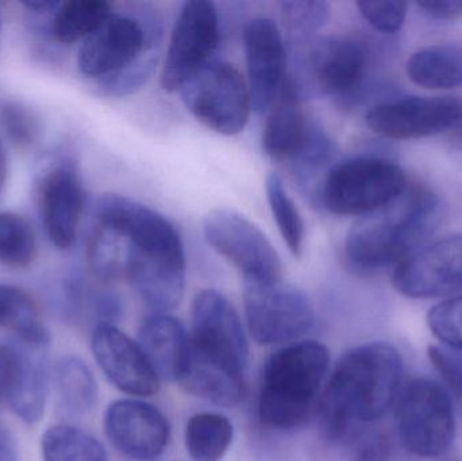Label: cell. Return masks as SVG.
<instances>
[{
	"mask_svg": "<svg viewBox=\"0 0 462 461\" xmlns=\"http://www.w3.org/2000/svg\"><path fill=\"white\" fill-rule=\"evenodd\" d=\"M0 122L8 138L19 146L32 145L40 134V121L29 108L19 103H7L0 110Z\"/></svg>",
	"mask_w": 462,
	"mask_h": 461,
	"instance_id": "cell-37",
	"label": "cell"
},
{
	"mask_svg": "<svg viewBox=\"0 0 462 461\" xmlns=\"http://www.w3.org/2000/svg\"><path fill=\"white\" fill-rule=\"evenodd\" d=\"M178 382L189 394L222 408L239 405L246 394L245 370L199 351L191 343Z\"/></svg>",
	"mask_w": 462,
	"mask_h": 461,
	"instance_id": "cell-20",
	"label": "cell"
},
{
	"mask_svg": "<svg viewBox=\"0 0 462 461\" xmlns=\"http://www.w3.org/2000/svg\"><path fill=\"white\" fill-rule=\"evenodd\" d=\"M219 43V19L214 3H184L171 35L162 70L165 91H180L187 80L210 62Z\"/></svg>",
	"mask_w": 462,
	"mask_h": 461,
	"instance_id": "cell-10",
	"label": "cell"
},
{
	"mask_svg": "<svg viewBox=\"0 0 462 461\" xmlns=\"http://www.w3.org/2000/svg\"><path fill=\"white\" fill-rule=\"evenodd\" d=\"M91 349L106 378L125 394L151 397L162 379L146 359L137 341L114 324H97L92 330Z\"/></svg>",
	"mask_w": 462,
	"mask_h": 461,
	"instance_id": "cell-16",
	"label": "cell"
},
{
	"mask_svg": "<svg viewBox=\"0 0 462 461\" xmlns=\"http://www.w3.org/2000/svg\"><path fill=\"white\" fill-rule=\"evenodd\" d=\"M357 7L372 27L385 34L399 32L406 21L407 3L402 0H364Z\"/></svg>",
	"mask_w": 462,
	"mask_h": 461,
	"instance_id": "cell-36",
	"label": "cell"
},
{
	"mask_svg": "<svg viewBox=\"0 0 462 461\" xmlns=\"http://www.w3.org/2000/svg\"><path fill=\"white\" fill-rule=\"evenodd\" d=\"M14 346L19 354V373L8 403L19 420L34 425L42 420L48 402L51 383L48 346H32L21 341Z\"/></svg>",
	"mask_w": 462,
	"mask_h": 461,
	"instance_id": "cell-23",
	"label": "cell"
},
{
	"mask_svg": "<svg viewBox=\"0 0 462 461\" xmlns=\"http://www.w3.org/2000/svg\"><path fill=\"white\" fill-rule=\"evenodd\" d=\"M110 3L103 0H72L61 3L56 10L51 32L59 42L70 45L86 40L110 16Z\"/></svg>",
	"mask_w": 462,
	"mask_h": 461,
	"instance_id": "cell-29",
	"label": "cell"
},
{
	"mask_svg": "<svg viewBox=\"0 0 462 461\" xmlns=\"http://www.w3.org/2000/svg\"><path fill=\"white\" fill-rule=\"evenodd\" d=\"M396 291L411 300L447 297L462 290V235L420 249L396 267Z\"/></svg>",
	"mask_w": 462,
	"mask_h": 461,
	"instance_id": "cell-13",
	"label": "cell"
},
{
	"mask_svg": "<svg viewBox=\"0 0 462 461\" xmlns=\"http://www.w3.org/2000/svg\"><path fill=\"white\" fill-rule=\"evenodd\" d=\"M418 7L434 21H455L462 16V0H426L418 2Z\"/></svg>",
	"mask_w": 462,
	"mask_h": 461,
	"instance_id": "cell-41",
	"label": "cell"
},
{
	"mask_svg": "<svg viewBox=\"0 0 462 461\" xmlns=\"http://www.w3.org/2000/svg\"><path fill=\"white\" fill-rule=\"evenodd\" d=\"M407 75L418 86L452 89L462 86V46L441 43L415 51L407 61Z\"/></svg>",
	"mask_w": 462,
	"mask_h": 461,
	"instance_id": "cell-24",
	"label": "cell"
},
{
	"mask_svg": "<svg viewBox=\"0 0 462 461\" xmlns=\"http://www.w3.org/2000/svg\"><path fill=\"white\" fill-rule=\"evenodd\" d=\"M189 113L224 135L241 133L253 110L246 78L226 61L211 60L180 88Z\"/></svg>",
	"mask_w": 462,
	"mask_h": 461,
	"instance_id": "cell-6",
	"label": "cell"
},
{
	"mask_svg": "<svg viewBox=\"0 0 462 461\" xmlns=\"http://www.w3.org/2000/svg\"><path fill=\"white\" fill-rule=\"evenodd\" d=\"M23 5L30 10L37 11V13H48L51 10H57L61 3L51 2V0H38V2H24Z\"/></svg>",
	"mask_w": 462,
	"mask_h": 461,
	"instance_id": "cell-43",
	"label": "cell"
},
{
	"mask_svg": "<svg viewBox=\"0 0 462 461\" xmlns=\"http://www.w3.org/2000/svg\"><path fill=\"white\" fill-rule=\"evenodd\" d=\"M103 425L111 446L129 459H156L170 443L167 417L143 401H116L106 410Z\"/></svg>",
	"mask_w": 462,
	"mask_h": 461,
	"instance_id": "cell-15",
	"label": "cell"
},
{
	"mask_svg": "<svg viewBox=\"0 0 462 461\" xmlns=\"http://www.w3.org/2000/svg\"><path fill=\"white\" fill-rule=\"evenodd\" d=\"M461 103L452 97H410L380 103L366 113L369 129L390 140H415L455 126Z\"/></svg>",
	"mask_w": 462,
	"mask_h": 461,
	"instance_id": "cell-12",
	"label": "cell"
},
{
	"mask_svg": "<svg viewBox=\"0 0 462 461\" xmlns=\"http://www.w3.org/2000/svg\"><path fill=\"white\" fill-rule=\"evenodd\" d=\"M244 46L253 110L268 113L287 78L284 38L272 19L254 18L245 27Z\"/></svg>",
	"mask_w": 462,
	"mask_h": 461,
	"instance_id": "cell-17",
	"label": "cell"
},
{
	"mask_svg": "<svg viewBox=\"0 0 462 461\" xmlns=\"http://www.w3.org/2000/svg\"><path fill=\"white\" fill-rule=\"evenodd\" d=\"M345 443L350 444V461H390L388 438L379 432H353Z\"/></svg>",
	"mask_w": 462,
	"mask_h": 461,
	"instance_id": "cell-38",
	"label": "cell"
},
{
	"mask_svg": "<svg viewBox=\"0 0 462 461\" xmlns=\"http://www.w3.org/2000/svg\"><path fill=\"white\" fill-rule=\"evenodd\" d=\"M205 237L211 248L231 263L245 281H282V260L260 227L230 208L206 217Z\"/></svg>",
	"mask_w": 462,
	"mask_h": 461,
	"instance_id": "cell-9",
	"label": "cell"
},
{
	"mask_svg": "<svg viewBox=\"0 0 462 461\" xmlns=\"http://www.w3.org/2000/svg\"><path fill=\"white\" fill-rule=\"evenodd\" d=\"M84 207V189L78 168L70 161L51 168L40 189L41 219L54 246L68 249L78 237Z\"/></svg>",
	"mask_w": 462,
	"mask_h": 461,
	"instance_id": "cell-18",
	"label": "cell"
},
{
	"mask_svg": "<svg viewBox=\"0 0 462 461\" xmlns=\"http://www.w3.org/2000/svg\"><path fill=\"white\" fill-rule=\"evenodd\" d=\"M453 129L456 130V135H457L458 140L462 141V105L460 110V115H458L457 121H456L455 126Z\"/></svg>",
	"mask_w": 462,
	"mask_h": 461,
	"instance_id": "cell-45",
	"label": "cell"
},
{
	"mask_svg": "<svg viewBox=\"0 0 462 461\" xmlns=\"http://www.w3.org/2000/svg\"><path fill=\"white\" fill-rule=\"evenodd\" d=\"M310 122L301 110L299 89L292 78H285L276 100L268 111L263 146L276 161L292 160L303 146Z\"/></svg>",
	"mask_w": 462,
	"mask_h": 461,
	"instance_id": "cell-22",
	"label": "cell"
},
{
	"mask_svg": "<svg viewBox=\"0 0 462 461\" xmlns=\"http://www.w3.org/2000/svg\"><path fill=\"white\" fill-rule=\"evenodd\" d=\"M230 420L213 411L194 414L184 430V441L194 461H221L233 443Z\"/></svg>",
	"mask_w": 462,
	"mask_h": 461,
	"instance_id": "cell-27",
	"label": "cell"
},
{
	"mask_svg": "<svg viewBox=\"0 0 462 461\" xmlns=\"http://www.w3.org/2000/svg\"><path fill=\"white\" fill-rule=\"evenodd\" d=\"M441 218L437 195L407 186L395 200L356 222L345 243L347 263L361 272L401 264L423 248Z\"/></svg>",
	"mask_w": 462,
	"mask_h": 461,
	"instance_id": "cell-2",
	"label": "cell"
},
{
	"mask_svg": "<svg viewBox=\"0 0 462 461\" xmlns=\"http://www.w3.org/2000/svg\"><path fill=\"white\" fill-rule=\"evenodd\" d=\"M0 461H19L18 443L10 428L0 421Z\"/></svg>",
	"mask_w": 462,
	"mask_h": 461,
	"instance_id": "cell-42",
	"label": "cell"
},
{
	"mask_svg": "<svg viewBox=\"0 0 462 461\" xmlns=\"http://www.w3.org/2000/svg\"><path fill=\"white\" fill-rule=\"evenodd\" d=\"M428 325L445 348L462 352V295L434 306L429 311Z\"/></svg>",
	"mask_w": 462,
	"mask_h": 461,
	"instance_id": "cell-34",
	"label": "cell"
},
{
	"mask_svg": "<svg viewBox=\"0 0 462 461\" xmlns=\"http://www.w3.org/2000/svg\"><path fill=\"white\" fill-rule=\"evenodd\" d=\"M334 154H336V143L331 141L323 127L315 122H310L303 146L291 160L298 180L300 183L307 181V184H310V181L317 178L320 171L334 159Z\"/></svg>",
	"mask_w": 462,
	"mask_h": 461,
	"instance_id": "cell-32",
	"label": "cell"
},
{
	"mask_svg": "<svg viewBox=\"0 0 462 461\" xmlns=\"http://www.w3.org/2000/svg\"><path fill=\"white\" fill-rule=\"evenodd\" d=\"M404 171L380 157H357L334 165L320 187L319 199L337 216L374 213L407 189Z\"/></svg>",
	"mask_w": 462,
	"mask_h": 461,
	"instance_id": "cell-4",
	"label": "cell"
},
{
	"mask_svg": "<svg viewBox=\"0 0 462 461\" xmlns=\"http://www.w3.org/2000/svg\"><path fill=\"white\" fill-rule=\"evenodd\" d=\"M41 454L43 461H108L97 438L68 424L54 425L43 432Z\"/></svg>",
	"mask_w": 462,
	"mask_h": 461,
	"instance_id": "cell-28",
	"label": "cell"
},
{
	"mask_svg": "<svg viewBox=\"0 0 462 461\" xmlns=\"http://www.w3.org/2000/svg\"><path fill=\"white\" fill-rule=\"evenodd\" d=\"M156 65L157 54L154 53L153 48H152L132 67L126 68V69L110 76V78L99 80L100 87L107 94L114 95V97H125V95L133 94L149 80Z\"/></svg>",
	"mask_w": 462,
	"mask_h": 461,
	"instance_id": "cell-35",
	"label": "cell"
},
{
	"mask_svg": "<svg viewBox=\"0 0 462 461\" xmlns=\"http://www.w3.org/2000/svg\"><path fill=\"white\" fill-rule=\"evenodd\" d=\"M363 45L349 37H328L310 48L307 72L314 86L330 97H347L360 87L365 73Z\"/></svg>",
	"mask_w": 462,
	"mask_h": 461,
	"instance_id": "cell-19",
	"label": "cell"
},
{
	"mask_svg": "<svg viewBox=\"0 0 462 461\" xmlns=\"http://www.w3.org/2000/svg\"><path fill=\"white\" fill-rule=\"evenodd\" d=\"M37 252L34 230L23 217L0 213V262L13 268L32 264Z\"/></svg>",
	"mask_w": 462,
	"mask_h": 461,
	"instance_id": "cell-31",
	"label": "cell"
},
{
	"mask_svg": "<svg viewBox=\"0 0 462 461\" xmlns=\"http://www.w3.org/2000/svg\"><path fill=\"white\" fill-rule=\"evenodd\" d=\"M429 359L450 392L462 402V352L445 346H430Z\"/></svg>",
	"mask_w": 462,
	"mask_h": 461,
	"instance_id": "cell-39",
	"label": "cell"
},
{
	"mask_svg": "<svg viewBox=\"0 0 462 461\" xmlns=\"http://www.w3.org/2000/svg\"><path fill=\"white\" fill-rule=\"evenodd\" d=\"M328 370L330 351L319 341L299 340L273 352L261 375V422L280 432L303 427L318 410Z\"/></svg>",
	"mask_w": 462,
	"mask_h": 461,
	"instance_id": "cell-3",
	"label": "cell"
},
{
	"mask_svg": "<svg viewBox=\"0 0 462 461\" xmlns=\"http://www.w3.org/2000/svg\"><path fill=\"white\" fill-rule=\"evenodd\" d=\"M403 360L390 344L350 349L337 363L318 410L326 438L344 443L357 425L383 419L402 389Z\"/></svg>",
	"mask_w": 462,
	"mask_h": 461,
	"instance_id": "cell-1",
	"label": "cell"
},
{
	"mask_svg": "<svg viewBox=\"0 0 462 461\" xmlns=\"http://www.w3.org/2000/svg\"><path fill=\"white\" fill-rule=\"evenodd\" d=\"M5 178H7V161H5V151L0 143V192L5 187Z\"/></svg>",
	"mask_w": 462,
	"mask_h": 461,
	"instance_id": "cell-44",
	"label": "cell"
},
{
	"mask_svg": "<svg viewBox=\"0 0 462 461\" xmlns=\"http://www.w3.org/2000/svg\"><path fill=\"white\" fill-rule=\"evenodd\" d=\"M247 329L260 346H287L314 327L315 313L301 290L282 281H245Z\"/></svg>",
	"mask_w": 462,
	"mask_h": 461,
	"instance_id": "cell-7",
	"label": "cell"
},
{
	"mask_svg": "<svg viewBox=\"0 0 462 461\" xmlns=\"http://www.w3.org/2000/svg\"><path fill=\"white\" fill-rule=\"evenodd\" d=\"M137 343L162 381L178 382L189 346L183 322L168 313H153L141 324Z\"/></svg>",
	"mask_w": 462,
	"mask_h": 461,
	"instance_id": "cell-21",
	"label": "cell"
},
{
	"mask_svg": "<svg viewBox=\"0 0 462 461\" xmlns=\"http://www.w3.org/2000/svg\"><path fill=\"white\" fill-rule=\"evenodd\" d=\"M154 27L126 15H111L97 32L84 40L78 64L88 78H110L132 67L159 41Z\"/></svg>",
	"mask_w": 462,
	"mask_h": 461,
	"instance_id": "cell-11",
	"label": "cell"
},
{
	"mask_svg": "<svg viewBox=\"0 0 462 461\" xmlns=\"http://www.w3.org/2000/svg\"><path fill=\"white\" fill-rule=\"evenodd\" d=\"M53 383L60 410L67 416H84L97 405V379L80 357L67 355L59 359L53 368Z\"/></svg>",
	"mask_w": 462,
	"mask_h": 461,
	"instance_id": "cell-25",
	"label": "cell"
},
{
	"mask_svg": "<svg viewBox=\"0 0 462 461\" xmlns=\"http://www.w3.org/2000/svg\"><path fill=\"white\" fill-rule=\"evenodd\" d=\"M282 16L291 37L304 42L319 32L330 19V5L322 0L282 2Z\"/></svg>",
	"mask_w": 462,
	"mask_h": 461,
	"instance_id": "cell-33",
	"label": "cell"
},
{
	"mask_svg": "<svg viewBox=\"0 0 462 461\" xmlns=\"http://www.w3.org/2000/svg\"><path fill=\"white\" fill-rule=\"evenodd\" d=\"M189 343L246 370L249 343L241 317L233 303L217 290H203L195 297Z\"/></svg>",
	"mask_w": 462,
	"mask_h": 461,
	"instance_id": "cell-14",
	"label": "cell"
},
{
	"mask_svg": "<svg viewBox=\"0 0 462 461\" xmlns=\"http://www.w3.org/2000/svg\"><path fill=\"white\" fill-rule=\"evenodd\" d=\"M95 211L97 225L124 235L135 256L186 264L180 235L153 208L132 198L106 194L97 199Z\"/></svg>",
	"mask_w": 462,
	"mask_h": 461,
	"instance_id": "cell-8",
	"label": "cell"
},
{
	"mask_svg": "<svg viewBox=\"0 0 462 461\" xmlns=\"http://www.w3.org/2000/svg\"><path fill=\"white\" fill-rule=\"evenodd\" d=\"M265 189L269 207L282 240L293 256L300 257L304 246V222L285 189L282 176L276 172L269 173L266 176Z\"/></svg>",
	"mask_w": 462,
	"mask_h": 461,
	"instance_id": "cell-30",
	"label": "cell"
},
{
	"mask_svg": "<svg viewBox=\"0 0 462 461\" xmlns=\"http://www.w3.org/2000/svg\"><path fill=\"white\" fill-rule=\"evenodd\" d=\"M395 417L402 443L415 456H442L455 441L452 401L436 382L417 378L402 386Z\"/></svg>",
	"mask_w": 462,
	"mask_h": 461,
	"instance_id": "cell-5",
	"label": "cell"
},
{
	"mask_svg": "<svg viewBox=\"0 0 462 461\" xmlns=\"http://www.w3.org/2000/svg\"><path fill=\"white\" fill-rule=\"evenodd\" d=\"M19 373V354L15 346L0 344V402L13 394Z\"/></svg>",
	"mask_w": 462,
	"mask_h": 461,
	"instance_id": "cell-40",
	"label": "cell"
},
{
	"mask_svg": "<svg viewBox=\"0 0 462 461\" xmlns=\"http://www.w3.org/2000/svg\"><path fill=\"white\" fill-rule=\"evenodd\" d=\"M0 327L13 333L21 343L49 346L51 341L32 295L11 284L0 283Z\"/></svg>",
	"mask_w": 462,
	"mask_h": 461,
	"instance_id": "cell-26",
	"label": "cell"
}]
</instances>
